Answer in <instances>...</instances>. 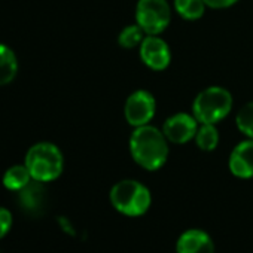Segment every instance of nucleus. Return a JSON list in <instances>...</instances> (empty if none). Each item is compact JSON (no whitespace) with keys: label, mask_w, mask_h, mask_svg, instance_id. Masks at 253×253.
<instances>
[{"label":"nucleus","mask_w":253,"mask_h":253,"mask_svg":"<svg viewBox=\"0 0 253 253\" xmlns=\"http://www.w3.org/2000/svg\"><path fill=\"white\" fill-rule=\"evenodd\" d=\"M63 166L61 151L48 142L36 143L26 155V167L29 169L32 179L43 183L55 180L63 173Z\"/></svg>","instance_id":"7ed1b4c3"},{"label":"nucleus","mask_w":253,"mask_h":253,"mask_svg":"<svg viewBox=\"0 0 253 253\" xmlns=\"http://www.w3.org/2000/svg\"><path fill=\"white\" fill-rule=\"evenodd\" d=\"M157 101L154 95L146 89L134 91L125 101L124 113L125 119L133 126H143L148 125L152 118L155 116Z\"/></svg>","instance_id":"423d86ee"},{"label":"nucleus","mask_w":253,"mask_h":253,"mask_svg":"<svg viewBox=\"0 0 253 253\" xmlns=\"http://www.w3.org/2000/svg\"><path fill=\"white\" fill-rule=\"evenodd\" d=\"M238 0H204L206 6L213 8V9H225L232 5H235Z\"/></svg>","instance_id":"6ab92c4d"},{"label":"nucleus","mask_w":253,"mask_h":253,"mask_svg":"<svg viewBox=\"0 0 253 253\" xmlns=\"http://www.w3.org/2000/svg\"><path fill=\"white\" fill-rule=\"evenodd\" d=\"M198 130V121L189 113H176L170 116L163 126V133L169 142L174 145H185L192 140Z\"/></svg>","instance_id":"0eeeda50"},{"label":"nucleus","mask_w":253,"mask_h":253,"mask_svg":"<svg viewBox=\"0 0 253 253\" xmlns=\"http://www.w3.org/2000/svg\"><path fill=\"white\" fill-rule=\"evenodd\" d=\"M46 201L48 194L43 186V182L33 179L23 189L18 191V203L23 207V210L29 214H42L46 209Z\"/></svg>","instance_id":"1a4fd4ad"},{"label":"nucleus","mask_w":253,"mask_h":253,"mask_svg":"<svg viewBox=\"0 0 253 253\" xmlns=\"http://www.w3.org/2000/svg\"><path fill=\"white\" fill-rule=\"evenodd\" d=\"M177 253H214V243L211 237L203 229H188L185 231L177 243Z\"/></svg>","instance_id":"9b49d317"},{"label":"nucleus","mask_w":253,"mask_h":253,"mask_svg":"<svg viewBox=\"0 0 253 253\" xmlns=\"http://www.w3.org/2000/svg\"><path fill=\"white\" fill-rule=\"evenodd\" d=\"M109 197L116 211L130 217L145 214L152 203L149 189L143 183L133 179H125L115 183Z\"/></svg>","instance_id":"f03ea898"},{"label":"nucleus","mask_w":253,"mask_h":253,"mask_svg":"<svg viewBox=\"0 0 253 253\" xmlns=\"http://www.w3.org/2000/svg\"><path fill=\"white\" fill-rule=\"evenodd\" d=\"M229 170L235 177H253V139L240 142L229 155Z\"/></svg>","instance_id":"9d476101"},{"label":"nucleus","mask_w":253,"mask_h":253,"mask_svg":"<svg viewBox=\"0 0 253 253\" xmlns=\"http://www.w3.org/2000/svg\"><path fill=\"white\" fill-rule=\"evenodd\" d=\"M130 154L145 170H160L169 158V140L157 126H137L130 137Z\"/></svg>","instance_id":"f257e3e1"},{"label":"nucleus","mask_w":253,"mask_h":253,"mask_svg":"<svg viewBox=\"0 0 253 253\" xmlns=\"http://www.w3.org/2000/svg\"><path fill=\"white\" fill-rule=\"evenodd\" d=\"M11 225H12V214L6 209L0 207V238H3L9 232Z\"/></svg>","instance_id":"a211bd4d"},{"label":"nucleus","mask_w":253,"mask_h":253,"mask_svg":"<svg viewBox=\"0 0 253 253\" xmlns=\"http://www.w3.org/2000/svg\"><path fill=\"white\" fill-rule=\"evenodd\" d=\"M232 95L222 86L203 89L192 103V113L200 124H217L232 109Z\"/></svg>","instance_id":"20e7f679"},{"label":"nucleus","mask_w":253,"mask_h":253,"mask_svg":"<svg viewBox=\"0 0 253 253\" xmlns=\"http://www.w3.org/2000/svg\"><path fill=\"white\" fill-rule=\"evenodd\" d=\"M235 124L237 128L247 137V139H253V101L244 104L235 118Z\"/></svg>","instance_id":"f3484780"},{"label":"nucleus","mask_w":253,"mask_h":253,"mask_svg":"<svg viewBox=\"0 0 253 253\" xmlns=\"http://www.w3.org/2000/svg\"><path fill=\"white\" fill-rule=\"evenodd\" d=\"M139 48L140 58L143 64H146L149 69L160 72L169 67L171 61V51L164 39L154 35H148Z\"/></svg>","instance_id":"6e6552de"},{"label":"nucleus","mask_w":253,"mask_h":253,"mask_svg":"<svg viewBox=\"0 0 253 253\" xmlns=\"http://www.w3.org/2000/svg\"><path fill=\"white\" fill-rule=\"evenodd\" d=\"M145 30L139 26V24H131V26H126L118 36V43L125 48V49H131L136 46H140L145 36Z\"/></svg>","instance_id":"dca6fc26"},{"label":"nucleus","mask_w":253,"mask_h":253,"mask_svg":"<svg viewBox=\"0 0 253 253\" xmlns=\"http://www.w3.org/2000/svg\"><path fill=\"white\" fill-rule=\"evenodd\" d=\"M171 9L167 0H139L136 6V21L146 35L158 36L170 24Z\"/></svg>","instance_id":"39448f33"},{"label":"nucleus","mask_w":253,"mask_h":253,"mask_svg":"<svg viewBox=\"0 0 253 253\" xmlns=\"http://www.w3.org/2000/svg\"><path fill=\"white\" fill-rule=\"evenodd\" d=\"M18 63L11 48L0 43V85H8L17 76Z\"/></svg>","instance_id":"f8f14e48"},{"label":"nucleus","mask_w":253,"mask_h":253,"mask_svg":"<svg viewBox=\"0 0 253 253\" xmlns=\"http://www.w3.org/2000/svg\"><path fill=\"white\" fill-rule=\"evenodd\" d=\"M32 180V174L29 171V169L24 166H14L11 167L5 176H3V185L5 188L11 189V191H20L23 189L29 182Z\"/></svg>","instance_id":"4468645a"},{"label":"nucleus","mask_w":253,"mask_h":253,"mask_svg":"<svg viewBox=\"0 0 253 253\" xmlns=\"http://www.w3.org/2000/svg\"><path fill=\"white\" fill-rule=\"evenodd\" d=\"M174 9L182 18L194 21L204 15L206 3L204 0H174Z\"/></svg>","instance_id":"2eb2a0df"},{"label":"nucleus","mask_w":253,"mask_h":253,"mask_svg":"<svg viewBox=\"0 0 253 253\" xmlns=\"http://www.w3.org/2000/svg\"><path fill=\"white\" fill-rule=\"evenodd\" d=\"M195 143L201 151L210 152L219 145V131L214 124H201L195 134Z\"/></svg>","instance_id":"ddd939ff"}]
</instances>
